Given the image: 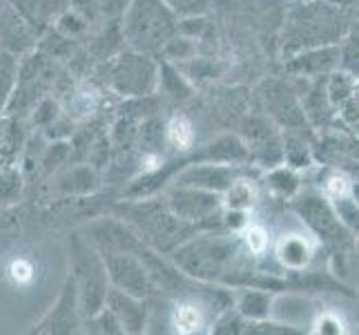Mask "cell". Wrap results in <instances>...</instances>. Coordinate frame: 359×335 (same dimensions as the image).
<instances>
[{"label": "cell", "instance_id": "cell-1", "mask_svg": "<svg viewBox=\"0 0 359 335\" xmlns=\"http://www.w3.org/2000/svg\"><path fill=\"white\" fill-rule=\"evenodd\" d=\"M179 32V16L165 0H130L123 11L121 39L134 52L156 54Z\"/></svg>", "mask_w": 359, "mask_h": 335}, {"label": "cell", "instance_id": "cell-2", "mask_svg": "<svg viewBox=\"0 0 359 335\" xmlns=\"http://www.w3.org/2000/svg\"><path fill=\"white\" fill-rule=\"evenodd\" d=\"M69 246V277L74 280V287H76L81 317L88 320L105 306V297L109 291L107 268L103 255L92 246V242L88 244L81 237H74Z\"/></svg>", "mask_w": 359, "mask_h": 335}, {"label": "cell", "instance_id": "cell-3", "mask_svg": "<svg viewBox=\"0 0 359 335\" xmlns=\"http://www.w3.org/2000/svg\"><path fill=\"white\" fill-rule=\"evenodd\" d=\"M123 219L132 221V226L156 248H175L181 237L190 232V223L181 221L168 206L158 204H130L123 206Z\"/></svg>", "mask_w": 359, "mask_h": 335}, {"label": "cell", "instance_id": "cell-4", "mask_svg": "<svg viewBox=\"0 0 359 335\" xmlns=\"http://www.w3.org/2000/svg\"><path fill=\"white\" fill-rule=\"evenodd\" d=\"M109 88L121 96H150L158 85V67L150 54L143 52H123L107 67Z\"/></svg>", "mask_w": 359, "mask_h": 335}, {"label": "cell", "instance_id": "cell-5", "mask_svg": "<svg viewBox=\"0 0 359 335\" xmlns=\"http://www.w3.org/2000/svg\"><path fill=\"white\" fill-rule=\"evenodd\" d=\"M175 264L185 275L196 280H215L226 270L232 257V244L226 239H194L175 248Z\"/></svg>", "mask_w": 359, "mask_h": 335}, {"label": "cell", "instance_id": "cell-6", "mask_svg": "<svg viewBox=\"0 0 359 335\" xmlns=\"http://www.w3.org/2000/svg\"><path fill=\"white\" fill-rule=\"evenodd\" d=\"M101 255L107 268V280L114 289L141 297V300L154 293L156 284L141 255H136L134 251H123V248H105Z\"/></svg>", "mask_w": 359, "mask_h": 335}, {"label": "cell", "instance_id": "cell-7", "mask_svg": "<svg viewBox=\"0 0 359 335\" xmlns=\"http://www.w3.org/2000/svg\"><path fill=\"white\" fill-rule=\"evenodd\" d=\"M165 206L185 223H199L212 219V215L221 208L219 192H210L201 188H190V185H177L168 195Z\"/></svg>", "mask_w": 359, "mask_h": 335}, {"label": "cell", "instance_id": "cell-8", "mask_svg": "<svg viewBox=\"0 0 359 335\" xmlns=\"http://www.w3.org/2000/svg\"><path fill=\"white\" fill-rule=\"evenodd\" d=\"M81 311H79V295H76V287H74V280L67 277L63 291H60L58 302L52 306L41 324L36 327L39 333H72L76 331L81 324Z\"/></svg>", "mask_w": 359, "mask_h": 335}, {"label": "cell", "instance_id": "cell-9", "mask_svg": "<svg viewBox=\"0 0 359 335\" xmlns=\"http://www.w3.org/2000/svg\"><path fill=\"white\" fill-rule=\"evenodd\" d=\"M105 306L114 313L123 333H141L147 327V306L141 297H134L126 291L109 287Z\"/></svg>", "mask_w": 359, "mask_h": 335}, {"label": "cell", "instance_id": "cell-10", "mask_svg": "<svg viewBox=\"0 0 359 335\" xmlns=\"http://www.w3.org/2000/svg\"><path fill=\"white\" fill-rule=\"evenodd\" d=\"M234 172L226 166H217L215 161H203V164H192L183 168L177 175V185H190V188H201L210 192H226L232 183Z\"/></svg>", "mask_w": 359, "mask_h": 335}, {"label": "cell", "instance_id": "cell-11", "mask_svg": "<svg viewBox=\"0 0 359 335\" xmlns=\"http://www.w3.org/2000/svg\"><path fill=\"white\" fill-rule=\"evenodd\" d=\"M170 324L175 327V333L190 335L199 333L205 327V308L194 297H183L177 300L170 311Z\"/></svg>", "mask_w": 359, "mask_h": 335}, {"label": "cell", "instance_id": "cell-12", "mask_svg": "<svg viewBox=\"0 0 359 335\" xmlns=\"http://www.w3.org/2000/svg\"><path fill=\"white\" fill-rule=\"evenodd\" d=\"M279 262L288 268H304L313 255V248L302 235H283V239L277 246Z\"/></svg>", "mask_w": 359, "mask_h": 335}, {"label": "cell", "instance_id": "cell-13", "mask_svg": "<svg viewBox=\"0 0 359 335\" xmlns=\"http://www.w3.org/2000/svg\"><path fill=\"white\" fill-rule=\"evenodd\" d=\"M163 139L165 143L172 147V150H179V152H188L190 147L194 145V126L188 117L177 114L168 121V126L163 128Z\"/></svg>", "mask_w": 359, "mask_h": 335}, {"label": "cell", "instance_id": "cell-14", "mask_svg": "<svg viewBox=\"0 0 359 335\" xmlns=\"http://www.w3.org/2000/svg\"><path fill=\"white\" fill-rule=\"evenodd\" d=\"M58 188L65 195H88L96 188V172L90 166L72 168L60 177Z\"/></svg>", "mask_w": 359, "mask_h": 335}, {"label": "cell", "instance_id": "cell-15", "mask_svg": "<svg viewBox=\"0 0 359 335\" xmlns=\"http://www.w3.org/2000/svg\"><path fill=\"white\" fill-rule=\"evenodd\" d=\"M257 199V188L248 179H232V183L226 188V206L232 213H245Z\"/></svg>", "mask_w": 359, "mask_h": 335}, {"label": "cell", "instance_id": "cell-16", "mask_svg": "<svg viewBox=\"0 0 359 335\" xmlns=\"http://www.w3.org/2000/svg\"><path fill=\"white\" fill-rule=\"evenodd\" d=\"M302 215H306L308 223L317 230V232H332L339 228V219H335L330 215V210L321 204L319 199H308L302 208Z\"/></svg>", "mask_w": 359, "mask_h": 335}, {"label": "cell", "instance_id": "cell-17", "mask_svg": "<svg viewBox=\"0 0 359 335\" xmlns=\"http://www.w3.org/2000/svg\"><path fill=\"white\" fill-rule=\"evenodd\" d=\"M7 277L18 289H29L36 280V262L27 255H14L7 262Z\"/></svg>", "mask_w": 359, "mask_h": 335}, {"label": "cell", "instance_id": "cell-18", "mask_svg": "<svg viewBox=\"0 0 359 335\" xmlns=\"http://www.w3.org/2000/svg\"><path fill=\"white\" fill-rule=\"evenodd\" d=\"M16 77H18V60L11 54L0 56V114H5L9 98L16 88Z\"/></svg>", "mask_w": 359, "mask_h": 335}, {"label": "cell", "instance_id": "cell-19", "mask_svg": "<svg viewBox=\"0 0 359 335\" xmlns=\"http://www.w3.org/2000/svg\"><path fill=\"white\" fill-rule=\"evenodd\" d=\"M22 190V177L20 170L11 166H0V204L14 202Z\"/></svg>", "mask_w": 359, "mask_h": 335}, {"label": "cell", "instance_id": "cell-20", "mask_svg": "<svg viewBox=\"0 0 359 335\" xmlns=\"http://www.w3.org/2000/svg\"><path fill=\"white\" fill-rule=\"evenodd\" d=\"M239 311H241V315L250 317V320H264L270 313V300L264 293L248 291L239 300Z\"/></svg>", "mask_w": 359, "mask_h": 335}, {"label": "cell", "instance_id": "cell-21", "mask_svg": "<svg viewBox=\"0 0 359 335\" xmlns=\"http://www.w3.org/2000/svg\"><path fill=\"white\" fill-rule=\"evenodd\" d=\"M67 152H69V145L65 141H56V143L49 145L43 155V159H41V166H43L45 175H52V172L67 159Z\"/></svg>", "mask_w": 359, "mask_h": 335}, {"label": "cell", "instance_id": "cell-22", "mask_svg": "<svg viewBox=\"0 0 359 335\" xmlns=\"http://www.w3.org/2000/svg\"><path fill=\"white\" fill-rule=\"evenodd\" d=\"M243 242L250 253L262 255L268 248V232L262 226H257V223H250V226L243 228Z\"/></svg>", "mask_w": 359, "mask_h": 335}, {"label": "cell", "instance_id": "cell-23", "mask_svg": "<svg viewBox=\"0 0 359 335\" xmlns=\"http://www.w3.org/2000/svg\"><path fill=\"white\" fill-rule=\"evenodd\" d=\"M165 3L175 9L177 16H199L208 9L210 0H165Z\"/></svg>", "mask_w": 359, "mask_h": 335}, {"label": "cell", "instance_id": "cell-24", "mask_svg": "<svg viewBox=\"0 0 359 335\" xmlns=\"http://www.w3.org/2000/svg\"><path fill=\"white\" fill-rule=\"evenodd\" d=\"M270 181L281 192H292L297 188V179H294L292 172H288V170H275L270 175Z\"/></svg>", "mask_w": 359, "mask_h": 335}, {"label": "cell", "instance_id": "cell-25", "mask_svg": "<svg viewBox=\"0 0 359 335\" xmlns=\"http://www.w3.org/2000/svg\"><path fill=\"white\" fill-rule=\"evenodd\" d=\"M130 0H96V7L98 11H103L105 16H116V14H123L128 7Z\"/></svg>", "mask_w": 359, "mask_h": 335}, {"label": "cell", "instance_id": "cell-26", "mask_svg": "<svg viewBox=\"0 0 359 335\" xmlns=\"http://www.w3.org/2000/svg\"><path fill=\"white\" fill-rule=\"evenodd\" d=\"M315 331L317 333H341L344 329H341L339 317H335V315H324V317L317 322V329Z\"/></svg>", "mask_w": 359, "mask_h": 335}, {"label": "cell", "instance_id": "cell-27", "mask_svg": "<svg viewBox=\"0 0 359 335\" xmlns=\"http://www.w3.org/2000/svg\"><path fill=\"white\" fill-rule=\"evenodd\" d=\"M326 190L332 195V197H337V199H339V197L346 192V190H348V181H346L344 177H330L328 179V183H326Z\"/></svg>", "mask_w": 359, "mask_h": 335}]
</instances>
